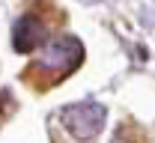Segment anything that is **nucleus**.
I'll use <instances>...</instances> for the list:
<instances>
[{
    "mask_svg": "<svg viewBox=\"0 0 155 143\" xmlns=\"http://www.w3.org/2000/svg\"><path fill=\"white\" fill-rule=\"evenodd\" d=\"M63 122L66 128L75 134L78 140H90L96 137L98 128L104 125V107L96 102H81V104H72L63 110Z\"/></svg>",
    "mask_w": 155,
    "mask_h": 143,
    "instance_id": "2",
    "label": "nucleus"
},
{
    "mask_svg": "<svg viewBox=\"0 0 155 143\" xmlns=\"http://www.w3.org/2000/svg\"><path fill=\"white\" fill-rule=\"evenodd\" d=\"M84 63V48L75 36H60L57 42H51L45 48V54L36 63L27 66L24 72V81L36 89H48L57 81H63L66 75H72L78 66Z\"/></svg>",
    "mask_w": 155,
    "mask_h": 143,
    "instance_id": "1",
    "label": "nucleus"
},
{
    "mask_svg": "<svg viewBox=\"0 0 155 143\" xmlns=\"http://www.w3.org/2000/svg\"><path fill=\"white\" fill-rule=\"evenodd\" d=\"M45 36H48L45 21H39L36 15H24V18H18L15 30H12V45H15V51H18V54H27V51L42 48Z\"/></svg>",
    "mask_w": 155,
    "mask_h": 143,
    "instance_id": "3",
    "label": "nucleus"
},
{
    "mask_svg": "<svg viewBox=\"0 0 155 143\" xmlns=\"http://www.w3.org/2000/svg\"><path fill=\"white\" fill-rule=\"evenodd\" d=\"M3 110H12V96H9L6 89L0 93V116H3Z\"/></svg>",
    "mask_w": 155,
    "mask_h": 143,
    "instance_id": "5",
    "label": "nucleus"
},
{
    "mask_svg": "<svg viewBox=\"0 0 155 143\" xmlns=\"http://www.w3.org/2000/svg\"><path fill=\"white\" fill-rule=\"evenodd\" d=\"M140 140H143V131L134 122H122L114 134V143H140Z\"/></svg>",
    "mask_w": 155,
    "mask_h": 143,
    "instance_id": "4",
    "label": "nucleus"
}]
</instances>
